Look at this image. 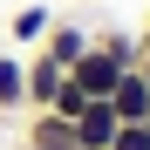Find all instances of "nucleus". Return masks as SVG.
<instances>
[{"label":"nucleus","mask_w":150,"mask_h":150,"mask_svg":"<svg viewBox=\"0 0 150 150\" xmlns=\"http://www.w3.org/2000/svg\"><path fill=\"white\" fill-rule=\"evenodd\" d=\"M21 143H28V150H75V130H68V116H55V109H28Z\"/></svg>","instance_id":"2"},{"label":"nucleus","mask_w":150,"mask_h":150,"mask_svg":"<svg viewBox=\"0 0 150 150\" xmlns=\"http://www.w3.org/2000/svg\"><path fill=\"white\" fill-rule=\"evenodd\" d=\"M41 55H48V62H62V68H75V62L89 55V28H82V21H48Z\"/></svg>","instance_id":"3"},{"label":"nucleus","mask_w":150,"mask_h":150,"mask_svg":"<svg viewBox=\"0 0 150 150\" xmlns=\"http://www.w3.org/2000/svg\"><path fill=\"white\" fill-rule=\"evenodd\" d=\"M109 109H116V123H150V82L137 68H123V82L109 89Z\"/></svg>","instance_id":"6"},{"label":"nucleus","mask_w":150,"mask_h":150,"mask_svg":"<svg viewBox=\"0 0 150 150\" xmlns=\"http://www.w3.org/2000/svg\"><path fill=\"white\" fill-rule=\"evenodd\" d=\"M143 34H150V28H143Z\"/></svg>","instance_id":"13"},{"label":"nucleus","mask_w":150,"mask_h":150,"mask_svg":"<svg viewBox=\"0 0 150 150\" xmlns=\"http://www.w3.org/2000/svg\"><path fill=\"white\" fill-rule=\"evenodd\" d=\"M48 21H55V7H48V0H28V7H14V21H7V41H14V48H41Z\"/></svg>","instance_id":"8"},{"label":"nucleus","mask_w":150,"mask_h":150,"mask_svg":"<svg viewBox=\"0 0 150 150\" xmlns=\"http://www.w3.org/2000/svg\"><path fill=\"white\" fill-rule=\"evenodd\" d=\"M62 82H68V68L48 62L41 48H34V55H28V109H48V103L62 96Z\"/></svg>","instance_id":"5"},{"label":"nucleus","mask_w":150,"mask_h":150,"mask_svg":"<svg viewBox=\"0 0 150 150\" xmlns=\"http://www.w3.org/2000/svg\"><path fill=\"white\" fill-rule=\"evenodd\" d=\"M82 103H89V96L75 89V82H62V96H55V103H48V109H55V116H68V123H75V116H82Z\"/></svg>","instance_id":"11"},{"label":"nucleus","mask_w":150,"mask_h":150,"mask_svg":"<svg viewBox=\"0 0 150 150\" xmlns=\"http://www.w3.org/2000/svg\"><path fill=\"white\" fill-rule=\"evenodd\" d=\"M68 130H75V150H109V137H116V109H109V103H82V116H75Z\"/></svg>","instance_id":"4"},{"label":"nucleus","mask_w":150,"mask_h":150,"mask_svg":"<svg viewBox=\"0 0 150 150\" xmlns=\"http://www.w3.org/2000/svg\"><path fill=\"white\" fill-rule=\"evenodd\" d=\"M137 75H143V82H150V34H143V55H137Z\"/></svg>","instance_id":"12"},{"label":"nucleus","mask_w":150,"mask_h":150,"mask_svg":"<svg viewBox=\"0 0 150 150\" xmlns=\"http://www.w3.org/2000/svg\"><path fill=\"white\" fill-rule=\"evenodd\" d=\"M68 82H75V89H82V96H89V103H109V89L123 82V68H116V62L103 55V48H96V41H89V55H82V62H75V68H68Z\"/></svg>","instance_id":"1"},{"label":"nucleus","mask_w":150,"mask_h":150,"mask_svg":"<svg viewBox=\"0 0 150 150\" xmlns=\"http://www.w3.org/2000/svg\"><path fill=\"white\" fill-rule=\"evenodd\" d=\"M109 150H150V123H116Z\"/></svg>","instance_id":"10"},{"label":"nucleus","mask_w":150,"mask_h":150,"mask_svg":"<svg viewBox=\"0 0 150 150\" xmlns=\"http://www.w3.org/2000/svg\"><path fill=\"white\" fill-rule=\"evenodd\" d=\"M103 55L116 62V68H137V55H143V34H130V28H103V34H89Z\"/></svg>","instance_id":"9"},{"label":"nucleus","mask_w":150,"mask_h":150,"mask_svg":"<svg viewBox=\"0 0 150 150\" xmlns=\"http://www.w3.org/2000/svg\"><path fill=\"white\" fill-rule=\"evenodd\" d=\"M28 109V55L0 48V116H21Z\"/></svg>","instance_id":"7"}]
</instances>
